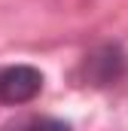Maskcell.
Instances as JSON below:
<instances>
[{"label":"cell","mask_w":128,"mask_h":131,"mask_svg":"<svg viewBox=\"0 0 128 131\" xmlns=\"http://www.w3.org/2000/svg\"><path fill=\"white\" fill-rule=\"evenodd\" d=\"M15 131H70V125L61 122V119H52V116H40V119H28V122H22Z\"/></svg>","instance_id":"obj_3"},{"label":"cell","mask_w":128,"mask_h":131,"mask_svg":"<svg viewBox=\"0 0 128 131\" xmlns=\"http://www.w3.org/2000/svg\"><path fill=\"white\" fill-rule=\"evenodd\" d=\"M43 89V73L37 67L15 64L0 70V101L6 104H28L40 95Z\"/></svg>","instance_id":"obj_1"},{"label":"cell","mask_w":128,"mask_h":131,"mask_svg":"<svg viewBox=\"0 0 128 131\" xmlns=\"http://www.w3.org/2000/svg\"><path fill=\"white\" fill-rule=\"evenodd\" d=\"M89 64L92 70H98L95 79L98 85H107V82H113L116 76H119V70H122V55H119V49H104V52H98L89 58Z\"/></svg>","instance_id":"obj_2"}]
</instances>
